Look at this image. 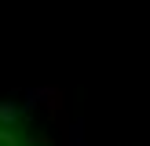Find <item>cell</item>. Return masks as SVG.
<instances>
[{
    "label": "cell",
    "mask_w": 150,
    "mask_h": 146,
    "mask_svg": "<svg viewBox=\"0 0 150 146\" xmlns=\"http://www.w3.org/2000/svg\"><path fill=\"white\" fill-rule=\"evenodd\" d=\"M0 146H33V142H26L22 135H15L11 128H4V124H0Z\"/></svg>",
    "instance_id": "cell-1"
}]
</instances>
